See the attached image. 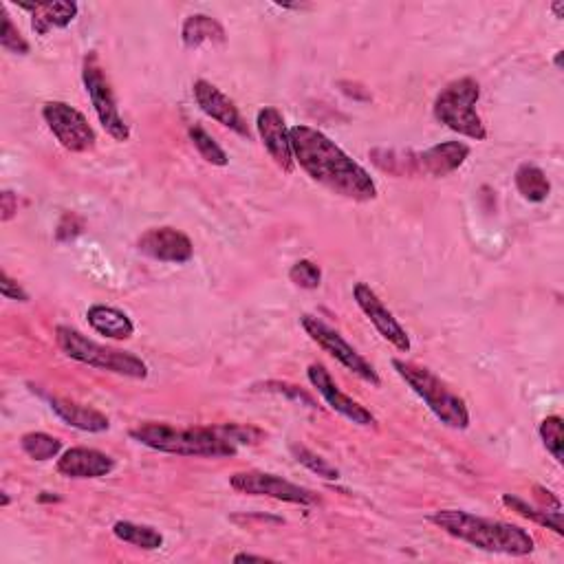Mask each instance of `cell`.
<instances>
[{"instance_id":"1","label":"cell","mask_w":564,"mask_h":564,"mask_svg":"<svg viewBox=\"0 0 564 564\" xmlns=\"http://www.w3.org/2000/svg\"><path fill=\"white\" fill-rule=\"evenodd\" d=\"M289 137L296 164L320 186L357 203L377 199L371 175L322 130L298 124L289 128Z\"/></svg>"},{"instance_id":"2","label":"cell","mask_w":564,"mask_h":564,"mask_svg":"<svg viewBox=\"0 0 564 564\" xmlns=\"http://www.w3.org/2000/svg\"><path fill=\"white\" fill-rule=\"evenodd\" d=\"M141 446L155 452L177 454V457L225 459L234 457L241 446H256L265 439V432L243 423H223L208 428H175L168 423H141L130 430Z\"/></svg>"},{"instance_id":"3","label":"cell","mask_w":564,"mask_h":564,"mask_svg":"<svg viewBox=\"0 0 564 564\" xmlns=\"http://www.w3.org/2000/svg\"><path fill=\"white\" fill-rule=\"evenodd\" d=\"M430 523L446 531L448 536L468 542L481 551L523 558L536 549V542L527 529L503 523V520L474 516L463 509H439L430 516Z\"/></svg>"},{"instance_id":"4","label":"cell","mask_w":564,"mask_h":564,"mask_svg":"<svg viewBox=\"0 0 564 564\" xmlns=\"http://www.w3.org/2000/svg\"><path fill=\"white\" fill-rule=\"evenodd\" d=\"M393 368L443 426L452 430H465L470 426V410L465 406L463 397L454 393L430 368L406 360H393Z\"/></svg>"},{"instance_id":"5","label":"cell","mask_w":564,"mask_h":564,"mask_svg":"<svg viewBox=\"0 0 564 564\" xmlns=\"http://www.w3.org/2000/svg\"><path fill=\"white\" fill-rule=\"evenodd\" d=\"M56 342L62 349V353L71 357V360L100 368V371H108L115 375H124L130 379H146L148 377V366L146 362H141L137 355L128 351L111 349V346L97 344L93 340L86 338L84 333L71 327H60L56 329Z\"/></svg>"},{"instance_id":"6","label":"cell","mask_w":564,"mask_h":564,"mask_svg":"<svg viewBox=\"0 0 564 564\" xmlns=\"http://www.w3.org/2000/svg\"><path fill=\"white\" fill-rule=\"evenodd\" d=\"M481 97V86L474 78H459L450 82L446 89H441L437 95L435 111L437 122L448 126L454 133L463 137H470L476 141H483L487 137L485 124L476 113V102Z\"/></svg>"},{"instance_id":"7","label":"cell","mask_w":564,"mask_h":564,"mask_svg":"<svg viewBox=\"0 0 564 564\" xmlns=\"http://www.w3.org/2000/svg\"><path fill=\"white\" fill-rule=\"evenodd\" d=\"M300 324H302V329L307 331L309 338L316 342L322 351H327L333 360H338L344 368H349L351 373H355L357 377L364 379V382H368L371 386L382 384V379H379L375 366L368 362L366 357L357 353L338 331L329 327V324H324L316 316H302Z\"/></svg>"},{"instance_id":"8","label":"cell","mask_w":564,"mask_h":564,"mask_svg":"<svg viewBox=\"0 0 564 564\" xmlns=\"http://www.w3.org/2000/svg\"><path fill=\"white\" fill-rule=\"evenodd\" d=\"M82 80L86 86V93L91 97V104L97 113V119L104 126V130L111 135L115 141H128L130 139V128L124 122V117L119 115L115 93L108 84L106 75L100 64H97L95 56H89L84 60V71Z\"/></svg>"},{"instance_id":"9","label":"cell","mask_w":564,"mask_h":564,"mask_svg":"<svg viewBox=\"0 0 564 564\" xmlns=\"http://www.w3.org/2000/svg\"><path fill=\"white\" fill-rule=\"evenodd\" d=\"M42 117L49 130L69 153H86L95 146V130L78 108L67 102H47L42 106Z\"/></svg>"},{"instance_id":"10","label":"cell","mask_w":564,"mask_h":564,"mask_svg":"<svg viewBox=\"0 0 564 564\" xmlns=\"http://www.w3.org/2000/svg\"><path fill=\"white\" fill-rule=\"evenodd\" d=\"M230 485L241 494L267 496L280 503H291V505L320 503V496L316 492H311L307 487H300L291 481H285L282 476L267 474V472H238L230 479Z\"/></svg>"},{"instance_id":"11","label":"cell","mask_w":564,"mask_h":564,"mask_svg":"<svg viewBox=\"0 0 564 564\" xmlns=\"http://www.w3.org/2000/svg\"><path fill=\"white\" fill-rule=\"evenodd\" d=\"M307 377H309L311 386L318 390L331 410L338 412V415H342L344 419H349L351 423H357V426H364V428L375 426L377 421L373 417V412L364 408L360 401H355L353 397L344 395L340 386L335 384V379L331 377V373L327 371V366L320 364V362H313L307 368Z\"/></svg>"},{"instance_id":"12","label":"cell","mask_w":564,"mask_h":564,"mask_svg":"<svg viewBox=\"0 0 564 564\" xmlns=\"http://www.w3.org/2000/svg\"><path fill=\"white\" fill-rule=\"evenodd\" d=\"M353 298L357 302V307L364 311V316L371 320L373 327L379 331V335H382L386 342L393 344L395 349L401 353L410 351V338H408L406 329L401 327L397 318L386 309L384 302L379 300V296L366 285V282H357V285L353 287Z\"/></svg>"},{"instance_id":"13","label":"cell","mask_w":564,"mask_h":564,"mask_svg":"<svg viewBox=\"0 0 564 564\" xmlns=\"http://www.w3.org/2000/svg\"><path fill=\"white\" fill-rule=\"evenodd\" d=\"M256 128L260 141H263L269 157L276 161V166L285 172H294L296 159H294V150H291L289 128L278 108L274 106L260 108L256 115Z\"/></svg>"},{"instance_id":"14","label":"cell","mask_w":564,"mask_h":564,"mask_svg":"<svg viewBox=\"0 0 564 564\" xmlns=\"http://www.w3.org/2000/svg\"><path fill=\"white\" fill-rule=\"evenodd\" d=\"M137 249L148 258L159 263H188L194 256V245L190 238L175 230V227H153L137 238Z\"/></svg>"},{"instance_id":"15","label":"cell","mask_w":564,"mask_h":564,"mask_svg":"<svg viewBox=\"0 0 564 564\" xmlns=\"http://www.w3.org/2000/svg\"><path fill=\"white\" fill-rule=\"evenodd\" d=\"M192 93H194V100H197L199 108L205 115L216 119L221 126L234 130L236 135L249 139V128L245 124L243 115L238 113V108L230 97L216 89L214 84L205 82V80H197L192 86Z\"/></svg>"},{"instance_id":"16","label":"cell","mask_w":564,"mask_h":564,"mask_svg":"<svg viewBox=\"0 0 564 564\" xmlns=\"http://www.w3.org/2000/svg\"><path fill=\"white\" fill-rule=\"evenodd\" d=\"M113 470L115 461L93 448H71L58 459V472L67 479H102Z\"/></svg>"},{"instance_id":"17","label":"cell","mask_w":564,"mask_h":564,"mask_svg":"<svg viewBox=\"0 0 564 564\" xmlns=\"http://www.w3.org/2000/svg\"><path fill=\"white\" fill-rule=\"evenodd\" d=\"M468 157L470 146H465L463 141H443V144L428 148L426 153H419L417 164L423 175L448 177L452 172H457Z\"/></svg>"},{"instance_id":"18","label":"cell","mask_w":564,"mask_h":564,"mask_svg":"<svg viewBox=\"0 0 564 564\" xmlns=\"http://www.w3.org/2000/svg\"><path fill=\"white\" fill-rule=\"evenodd\" d=\"M20 9L31 14V29L38 36H47L51 29L69 27L78 16V5L62 3V0H47V3H16Z\"/></svg>"},{"instance_id":"19","label":"cell","mask_w":564,"mask_h":564,"mask_svg":"<svg viewBox=\"0 0 564 564\" xmlns=\"http://www.w3.org/2000/svg\"><path fill=\"white\" fill-rule=\"evenodd\" d=\"M49 404H51V410L56 412L64 423H69L71 428H78L84 432H106L108 428H111V421H108V417L104 415V412L95 410V408L73 404V401L60 399V397H51Z\"/></svg>"},{"instance_id":"20","label":"cell","mask_w":564,"mask_h":564,"mask_svg":"<svg viewBox=\"0 0 564 564\" xmlns=\"http://www.w3.org/2000/svg\"><path fill=\"white\" fill-rule=\"evenodd\" d=\"M86 320H89L93 331L111 340H128L133 338L135 333L133 320H130L124 311H119L115 307L93 305L89 311H86Z\"/></svg>"},{"instance_id":"21","label":"cell","mask_w":564,"mask_h":564,"mask_svg":"<svg viewBox=\"0 0 564 564\" xmlns=\"http://www.w3.org/2000/svg\"><path fill=\"white\" fill-rule=\"evenodd\" d=\"M181 40L188 49H197V47L205 45V42H219V45H223L225 29H223L219 20H214L212 16L194 14L190 18H186V23H183Z\"/></svg>"},{"instance_id":"22","label":"cell","mask_w":564,"mask_h":564,"mask_svg":"<svg viewBox=\"0 0 564 564\" xmlns=\"http://www.w3.org/2000/svg\"><path fill=\"white\" fill-rule=\"evenodd\" d=\"M113 534L117 540L126 542V545H133L146 551H155L164 545V536H161L157 529L148 525L130 523V520H117L113 525Z\"/></svg>"},{"instance_id":"23","label":"cell","mask_w":564,"mask_h":564,"mask_svg":"<svg viewBox=\"0 0 564 564\" xmlns=\"http://www.w3.org/2000/svg\"><path fill=\"white\" fill-rule=\"evenodd\" d=\"M514 181H516L518 192L523 194V199H527L531 203L547 201L549 192H551V183H549L545 172H542L538 166L523 164L516 170Z\"/></svg>"},{"instance_id":"24","label":"cell","mask_w":564,"mask_h":564,"mask_svg":"<svg viewBox=\"0 0 564 564\" xmlns=\"http://www.w3.org/2000/svg\"><path fill=\"white\" fill-rule=\"evenodd\" d=\"M503 505L512 509V512L520 514L523 518H529V520H534V523H538L542 527L553 529L558 536L564 534L560 509H553V512H549V509H545V507H531L527 501H523V498L512 496V494H505L503 496Z\"/></svg>"},{"instance_id":"25","label":"cell","mask_w":564,"mask_h":564,"mask_svg":"<svg viewBox=\"0 0 564 564\" xmlns=\"http://www.w3.org/2000/svg\"><path fill=\"white\" fill-rule=\"evenodd\" d=\"M20 448L34 461H49L56 459L62 450V441L47 435V432H27L20 439Z\"/></svg>"},{"instance_id":"26","label":"cell","mask_w":564,"mask_h":564,"mask_svg":"<svg viewBox=\"0 0 564 564\" xmlns=\"http://www.w3.org/2000/svg\"><path fill=\"white\" fill-rule=\"evenodd\" d=\"M190 141L194 144V148L199 150V155L208 161L212 166H227V153L216 144L214 137L210 133H205L201 126H192L190 128Z\"/></svg>"},{"instance_id":"27","label":"cell","mask_w":564,"mask_h":564,"mask_svg":"<svg viewBox=\"0 0 564 564\" xmlns=\"http://www.w3.org/2000/svg\"><path fill=\"white\" fill-rule=\"evenodd\" d=\"M291 454H294L298 463L305 465V468L311 470L313 474L322 476V479H327V481H338L340 479V470L333 468V465L327 459H322L320 454L311 452L309 448L294 443V446H291Z\"/></svg>"},{"instance_id":"28","label":"cell","mask_w":564,"mask_h":564,"mask_svg":"<svg viewBox=\"0 0 564 564\" xmlns=\"http://www.w3.org/2000/svg\"><path fill=\"white\" fill-rule=\"evenodd\" d=\"M540 439H542V443H545V448H547L551 457L556 459L558 463H562L564 461V452H562L564 423L558 415H551L540 423Z\"/></svg>"},{"instance_id":"29","label":"cell","mask_w":564,"mask_h":564,"mask_svg":"<svg viewBox=\"0 0 564 564\" xmlns=\"http://www.w3.org/2000/svg\"><path fill=\"white\" fill-rule=\"evenodd\" d=\"M289 280L300 289H318L322 282V271L313 260H298V263L289 269Z\"/></svg>"},{"instance_id":"30","label":"cell","mask_w":564,"mask_h":564,"mask_svg":"<svg viewBox=\"0 0 564 564\" xmlns=\"http://www.w3.org/2000/svg\"><path fill=\"white\" fill-rule=\"evenodd\" d=\"M0 47L9 53H16V56H27L29 53V42L20 36L18 27L14 25V20L3 12V31H0Z\"/></svg>"},{"instance_id":"31","label":"cell","mask_w":564,"mask_h":564,"mask_svg":"<svg viewBox=\"0 0 564 564\" xmlns=\"http://www.w3.org/2000/svg\"><path fill=\"white\" fill-rule=\"evenodd\" d=\"M82 230H84V223H82L80 216L69 212V214L62 216L56 236H58V241H71V238L82 234Z\"/></svg>"},{"instance_id":"32","label":"cell","mask_w":564,"mask_h":564,"mask_svg":"<svg viewBox=\"0 0 564 564\" xmlns=\"http://www.w3.org/2000/svg\"><path fill=\"white\" fill-rule=\"evenodd\" d=\"M0 294L7 300H18V302H29V294L27 291L18 285V282L3 271V276H0Z\"/></svg>"},{"instance_id":"33","label":"cell","mask_w":564,"mask_h":564,"mask_svg":"<svg viewBox=\"0 0 564 564\" xmlns=\"http://www.w3.org/2000/svg\"><path fill=\"white\" fill-rule=\"evenodd\" d=\"M263 388L265 390H276V393H287L289 397H294L296 401H302V404H307L309 408H318V404L316 401H313V397L311 395H307L305 390H300V388H296V386H291V384H280V382H267V384H263Z\"/></svg>"},{"instance_id":"34","label":"cell","mask_w":564,"mask_h":564,"mask_svg":"<svg viewBox=\"0 0 564 564\" xmlns=\"http://www.w3.org/2000/svg\"><path fill=\"white\" fill-rule=\"evenodd\" d=\"M0 219H3L5 223L7 221H12L16 212H18V197L12 192V190H3V194H0Z\"/></svg>"},{"instance_id":"35","label":"cell","mask_w":564,"mask_h":564,"mask_svg":"<svg viewBox=\"0 0 564 564\" xmlns=\"http://www.w3.org/2000/svg\"><path fill=\"white\" fill-rule=\"evenodd\" d=\"M232 560L234 562H274V560L265 558V556H254V553H236Z\"/></svg>"},{"instance_id":"36","label":"cell","mask_w":564,"mask_h":564,"mask_svg":"<svg viewBox=\"0 0 564 564\" xmlns=\"http://www.w3.org/2000/svg\"><path fill=\"white\" fill-rule=\"evenodd\" d=\"M551 9H553V14H556V18H558V20H560V18H564V14H562V12H564V3H562V0H558V3H553V5H551Z\"/></svg>"},{"instance_id":"37","label":"cell","mask_w":564,"mask_h":564,"mask_svg":"<svg viewBox=\"0 0 564 564\" xmlns=\"http://www.w3.org/2000/svg\"><path fill=\"white\" fill-rule=\"evenodd\" d=\"M562 56H564V53L558 51V53H556V60H553V64H556L558 71H562Z\"/></svg>"},{"instance_id":"38","label":"cell","mask_w":564,"mask_h":564,"mask_svg":"<svg viewBox=\"0 0 564 564\" xmlns=\"http://www.w3.org/2000/svg\"><path fill=\"white\" fill-rule=\"evenodd\" d=\"M9 503H12V501H9V496L3 492V507H7Z\"/></svg>"}]
</instances>
